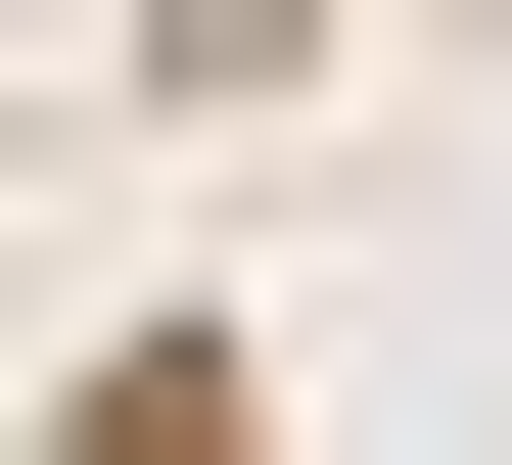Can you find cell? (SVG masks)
<instances>
[{"mask_svg": "<svg viewBox=\"0 0 512 465\" xmlns=\"http://www.w3.org/2000/svg\"><path fill=\"white\" fill-rule=\"evenodd\" d=\"M280 47H326V0H140V93H280Z\"/></svg>", "mask_w": 512, "mask_h": 465, "instance_id": "obj_1", "label": "cell"}]
</instances>
